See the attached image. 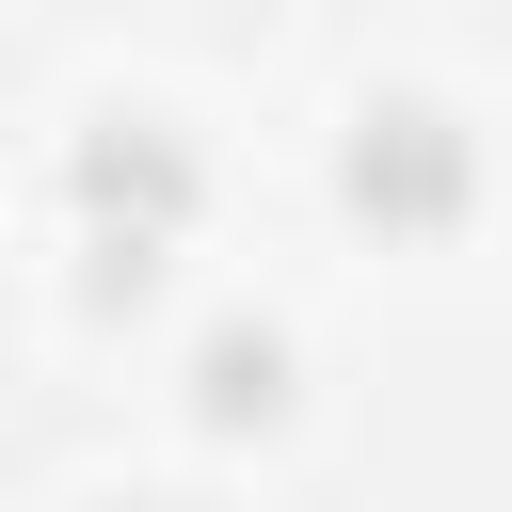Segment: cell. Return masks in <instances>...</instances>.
<instances>
[{
  "label": "cell",
  "instance_id": "6da1fadb",
  "mask_svg": "<svg viewBox=\"0 0 512 512\" xmlns=\"http://www.w3.org/2000/svg\"><path fill=\"white\" fill-rule=\"evenodd\" d=\"M192 192H208V160L160 128V112H96L80 144H64V224H80V304H144L160 272H176V240H192Z\"/></svg>",
  "mask_w": 512,
  "mask_h": 512
},
{
  "label": "cell",
  "instance_id": "7a4b0ae2",
  "mask_svg": "<svg viewBox=\"0 0 512 512\" xmlns=\"http://www.w3.org/2000/svg\"><path fill=\"white\" fill-rule=\"evenodd\" d=\"M464 192H480V128H464L448 96H368V112H352V144H336V208H352V224L448 240Z\"/></svg>",
  "mask_w": 512,
  "mask_h": 512
},
{
  "label": "cell",
  "instance_id": "3957f363",
  "mask_svg": "<svg viewBox=\"0 0 512 512\" xmlns=\"http://www.w3.org/2000/svg\"><path fill=\"white\" fill-rule=\"evenodd\" d=\"M288 368H304L288 320H208V336H192V416H208V432H272V416H288Z\"/></svg>",
  "mask_w": 512,
  "mask_h": 512
},
{
  "label": "cell",
  "instance_id": "277c9868",
  "mask_svg": "<svg viewBox=\"0 0 512 512\" xmlns=\"http://www.w3.org/2000/svg\"><path fill=\"white\" fill-rule=\"evenodd\" d=\"M112 512H128V496H112Z\"/></svg>",
  "mask_w": 512,
  "mask_h": 512
}]
</instances>
